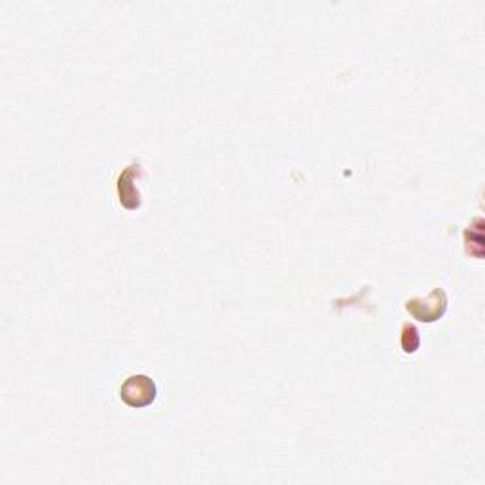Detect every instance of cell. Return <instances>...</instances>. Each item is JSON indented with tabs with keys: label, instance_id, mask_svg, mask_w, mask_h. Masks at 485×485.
I'll use <instances>...</instances> for the list:
<instances>
[{
	"label": "cell",
	"instance_id": "cell-1",
	"mask_svg": "<svg viewBox=\"0 0 485 485\" xmlns=\"http://www.w3.org/2000/svg\"><path fill=\"white\" fill-rule=\"evenodd\" d=\"M120 396L131 408H144V405L154 402L156 383L148 376H143V374L127 377L126 383L120 388Z\"/></svg>",
	"mask_w": 485,
	"mask_h": 485
},
{
	"label": "cell",
	"instance_id": "cell-2",
	"mask_svg": "<svg viewBox=\"0 0 485 485\" xmlns=\"http://www.w3.org/2000/svg\"><path fill=\"white\" fill-rule=\"evenodd\" d=\"M402 347H404L405 353H413L419 347V336H417V330L413 326L405 325L404 326V336H402Z\"/></svg>",
	"mask_w": 485,
	"mask_h": 485
}]
</instances>
